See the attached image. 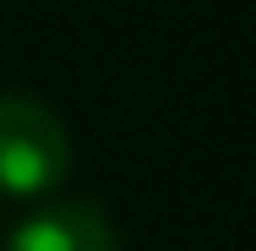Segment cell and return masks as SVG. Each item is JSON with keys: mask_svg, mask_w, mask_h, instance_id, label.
Returning <instances> with one entry per match:
<instances>
[{"mask_svg": "<svg viewBox=\"0 0 256 251\" xmlns=\"http://www.w3.org/2000/svg\"><path fill=\"white\" fill-rule=\"evenodd\" d=\"M6 251H120V235L93 202H50L11 229Z\"/></svg>", "mask_w": 256, "mask_h": 251, "instance_id": "obj_2", "label": "cell"}, {"mask_svg": "<svg viewBox=\"0 0 256 251\" xmlns=\"http://www.w3.org/2000/svg\"><path fill=\"white\" fill-rule=\"evenodd\" d=\"M71 169V137L44 99L0 93V191L44 197Z\"/></svg>", "mask_w": 256, "mask_h": 251, "instance_id": "obj_1", "label": "cell"}]
</instances>
